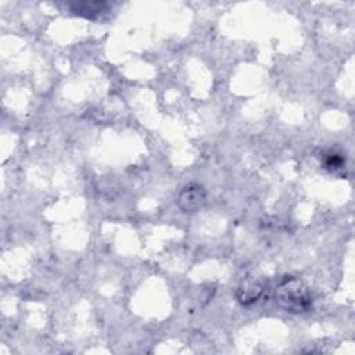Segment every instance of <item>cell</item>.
<instances>
[{
    "mask_svg": "<svg viewBox=\"0 0 355 355\" xmlns=\"http://www.w3.org/2000/svg\"><path fill=\"white\" fill-rule=\"evenodd\" d=\"M276 302L290 313H305L312 309V295L305 283L295 276H284L276 287Z\"/></svg>",
    "mask_w": 355,
    "mask_h": 355,
    "instance_id": "obj_1",
    "label": "cell"
},
{
    "mask_svg": "<svg viewBox=\"0 0 355 355\" xmlns=\"http://www.w3.org/2000/svg\"><path fill=\"white\" fill-rule=\"evenodd\" d=\"M207 193L198 184H189L180 190L178 196V205L184 212H196L205 204Z\"/></svg>",
    "mask_w": 355,
    "mask_h": 355,
    "instance_id": "obj_2",
    "label": "cell"
},
{
    "mask_svg": "<svg viewBox=\"0 0 355 355\" xmlns=\"http://www.w3.org/2000/svg\"><path fill=\"white\" fill-rule=\"evenodd\" d=\"M263 293V283L259 277H245L240 282V284L236 288V298L237 301L244 305L248 306L254 302H257L259 300V297Z\"/></svg>",
    "mask_w": 355,
    "mask_h": 355,
    "instance_id": "obj_3",
    "label": "cell"
},
{
    "mask_svg": "<svg viewBox=\"0 0 355 355\" xmlns=\"http://www.w3.org/2000/svg\"><path fill=\"white\" fill-rule=\"evenodd\" d=\"M69 10L80 17L96 19L104 11L108 10L110 4L105 1H80V3H71L68 4Z\"/></svg>",
    "mask_w": 355,
    "mask_h": 355,
    "instance_id": "obj_4",
    "label": "cell"
},
{
    "mask_svg": "<svg viewBox=\"0 0 355 355\" xmlns=\"http://www.w3.org/2000/svg\"><path fill=\"white\" fill-rule=\"evenodd\" d=\"M343 165H344V159L338 154H330L329 158L326 159V168H329L330 171L340 169V168H343Z\"/></svg>",
    "mask_w": 355,
    "mask_h": 355,
    "instance_id": "obj_5",
    "label": "cell"
}]
</instances>
